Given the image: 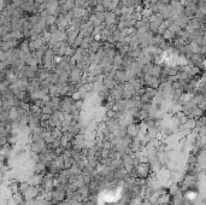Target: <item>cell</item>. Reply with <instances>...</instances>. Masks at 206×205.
Returning <instances> with one entry per match:
<instances>
[{"instance_id":"6da1fadb","label":"cell","mask_w":206,"mask_h":205,"mask_svg":"<svg viewBox=\"0 0 206 205\" xmlns=\"http://www.w3.org/2000/svg\"><path fill=\"white\" fill-rule=\"evenodd\" d=\"M136 171H137V177L139 179H147L148 175L151 174V170H152V165L150 162H142V163H139L136 167Z\"/></svg>"},{"instance_id":"7a4b0ae2","label":"cell","mask_w":206,"mask_h":205,"mask_svg":"<svg viewBox=\"0 0 206 205\" xmlns=\"http://www.w3.org/2000/svg\"><path fill=\"white\" fill-rule=\"evenodd\" d=\"M68 198V191L64 189L62 187H57L53 189V199L57 200V203H62L65 202Z\"/></svg>"},{"instance_id":"3957f363","label":"cell","mask_w":206,"mask_h":205,"mask_svg":"<svg viewBox=\"0 0 206 205\" xmlns=\"http://www.w3.org/2000/svg\"><path fill=\"white\" fill-rule=\"evenodd\" d=\"M145 82L146 84L150 87V88H153V89H158L160 87V80L156 76H151V75H146L145 76Z\"/></svg>"},{"instance_id":"277c9868","label":"cell","mask_w":206,"mask_h":205,"mask_svg":"<svg viewBox=\"0 0 206 205\" xmlns=\"http://www.w3.org/2000/svg\"><path fill=\"white\" fill-rule=\"evenodd\" d=\"M140 131H141V126L139 124V123H132V124H129L128 127H127V134L129 135V136H132V138H137L139 136V134H140Z\"/></svg>"},{"instance_id":"5b68a950","label":"cell","mask_w":206,"mask_h":205,"mask_svg":"<svg viewBox=\"0 0 206 205\" xmlns=\"http://www.w3.org/2000/svg\"><path fill=\"white\" fill-rule=\"evenodd\" d=\"M106 128L110 133H116L118 131V128L121 127L119 121L117 118H106V123H105Z\"/></svg>"},{"instance_id":"8992f818","label":"cell","mask_w":206,"mask_h":205,"mask_svg":"<svg viewBox=\"0 0 206 205\" xmlns=\"http://www.w3.org/2000/svg\"><path fill=\"white\" fill-rule=\"evenodd\" d=\"M47 171H48V167H47V164L44 163V162H40V163L34 164V173H35V174L45 175Z\"/></svg>"},{"instance_id":"52a82bcc","label":"cell","mask_w":206,"mask_h":205,"mask_svg":"<svg viewBox=\"0 0 206 205\" xmlns=\"http://www.w3.org/2000/svg\"><path fill=\"white\" fill-rule=\"evenodd\" d=\"M184 200H186V198L182 194V189H181V192H179L175 196H172V198H171V203L174 205H183Z\"/></svg>"},{"instance_id":"ba28073f","label":"cell","mask_w":206,"mask_h":205,"mask_svg":"<svg viewBox=\"0 0 206 205\" xmlns=\"http://www.w3.org/2000/svg\"><path fill=\"white\" fill-rule=\"evenodd\" d=\"M104 86L108 88V89H113V88H116L117 87V82L116 80L113 79V77H111V76H108V77H106L105 80H104Z\"/></svg>"},{"instance_id":"9c48e42d","label":"cell","mask_w":206,"mask_h":205,"mask_svg":"<svg viewBox=\"0 0 206 205\" xmlns=\"http://www.w3.org/2000/svg\"><path fill=\"white\" fill-rule=\"evenodd\" d=\"M171 198L172 197L170 196V193H165L164 196H161L159 199H158V205H165V204H169L171 203Z\"/></svg>"},{"instance_id":"30bf717a","label":"cell","mask_w":206,"mask_h":205,"mask_svg":"<svg viewBox=\"0 0 206 205\" xmlns=\"http://www.w3.org/2000/svg\"><path fill=\"white\" fill-rule=\"evenodd\" d=\"M179 192H181V188H180V185L179 182H174L172 185L170 186L169 188V193H170V196H175V194H177Z\"/></svg>"},{"instance_id":"8fae6325","label":"cell","mask_w":206,"mask_h":205,"mask_svg":"<svg viewBox=\"0 0 206 205\" xmlns=\"http://www.w3.org/2000/svg\"><path fill=\"white\" fill-rule=\"evenodd\" d=\"M75 164H76V160L72 158V157L64 158V165H65V169H71Z\"/></svg>"},{"instance_id":"7c38bea8","label":"cell","mask_w":206,"mask_h":205,"mask_svg":"<svg viewBox=\"0 0 206 205\" xmlns=\"http://www.w3.org/2000/svg\"><path fill=\"white\" fill-rule=\"evenodd\" d=\"M71 81L74 82V83H76L79 80H80L81 77V70H79V69H75V70H72L71 73Z\"/></svg>"}]
</instances>
